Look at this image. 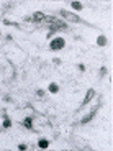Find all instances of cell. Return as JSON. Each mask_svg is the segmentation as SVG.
<instances>
[{
	"mask_svg": "<svg viewBox=\"0 0 113 151\" xmlns=\"http://www.w3.org/2000/svg\"><path fill=\"white\" fill-rule=\"evenodd\" d=\"M64 46H66V40H64L62 36H56L49 41V49L51 51H61Z\"/></svg>",
	"mask_w": 113,
	"mask_h": 151,
	"instance_id": "obj_1",
	"label": "cell"
},
{
	"mask_svg": "<svg viewBox=\"0 0 113 151\" xmlns=\"http://www.w3.org/2000/svg\"><path fill=\"white\" fill-rule=\"evenodd\" d=\"M61 17L66 18V20L71 21V23H79L80 21V17H77V15L72 13V12H67V10H61Z\"/></svg>",
	"mask_w": 113,
	"mask_h": 151,
	"instance_id": "obj_2",
	"label": "cell"
},
{
	"mask_svg": "<svg viewBox=\"0 0 113 151\" xmlns=\"http://www.w3.org/2000/svg\"><path fill=\"white\" fill-rule=\"evenodd\" d=\"M44 18H46V15L43 12H34L31 17L26 18V21H34V23H41V21H44Z\"/></svg>",
	"mask_w": 113,
	"mask_h": 151,
	"instance_id": "obj_3",
	"label": "cell"
},
{
	"mask_svg": "<svg viewBox=\"0 0 113 151\" xmlns=\"http://www.w3.org/2000/svg\"><path fill=\"white\" fill-rule=\"evenodd\" d=\"M97 110H98V105H97V107H95V109H93L90 113H88V115H85V117L82 118V120H80V123H82V125H87L88 122H92V118L97 115Z\"/></svg>",
	"mask_w": 113,
	"mask_h": 151,
	"instance_id": "obj_4",
	"label": "cell"
},
{
	"mask_svg": "<svg viewBox=\"0 0 113 151\" xmlns=\"http://www.w3.org/2000/svg\"><path fill=\"white\" fill-rule=\"evenodd\" d=\"M93 97H95V90H93V89H88L87 94H85V97H84V102H82V105L90 104V102L93 100Z\"/></svg>",
	"mask_w": 113,
	"mask_h": 151,
	"instance_id": "obj_5",
	"label": "cell"
},
{
	"mask_svg": "<svg viewBox=\"0 0 113 151\" xmlns=\"http://www.w3.org/2000/svg\"><path fill=\"white\" fill-rule=\"evenodd\" d=\"M38 148H39V150H48V148H49V140L48 138H39L38 140Z\"/></svg>",
	"mask_w": 113,
	"mask_h": 151,
	"instance_id": "obj_6",
	"label": "cell"
},
{
	"mask_svg": "<svg viewBox=\"0 0 113 151\" xmlns=\"http://www.w3.org/2000/svg\"><path fill=\"white\" fill-rule=\"evenodd\" d=\"M21 123H23V126H25V128H28V130H33V117H26Z\"/></svg>",
	"mask_w": 113,
	"mask_h": 151,
	"instance_id": "obj_7",
	"label": "cell"
},
{
	"mask_svg": "<svg viewBox=\"0 0 113 151\" xmlns=\"http://www.w3.org/2000/svg\"><path fill=\"white\" fill-rule=\"evenodd\" d=\"M48 90H49L51 94H58L59 92V85L56 84V82H51V84L48 85Z\"/></svg>",
	"mask_w": 113,
	"mask_h": 151,
	"instance_id": "obj_8",
	"label": "cell"
},
{
	"mask_svg": "<svg viewBox=\"0 0 113 151\" xmlns=\"http://www.w3.org/2000/svg\"><path fill=\"white\" fill-rule=\"evenodd\" d=\"M10 126H12V120H10V118L7 117V115H4V122H2V128H5V130H7V128H10Z\"/></svg>",
	"mask_w": 113,
	"mask_h": 151,
	"instance_id": "obj_9",
	"label": "cell"
},
{
	"mask_svg": "<svg viewBox=\"0 0 113 151\" xmlns=\"http://www.w3.org/2000/svg\"><path fill=\"white\" fill-rule=\"evenodd\" d=\"M107 43H108V41H107V38H105L103 35H100V36L97 38V44H98V46L103 48V46H107Z\"/></svg>",
	"mask_w": 113,
	"mask_h": 151,
	"instance_id": "obj_10",
	"label": "cell"
},
{
	"mask_svg": "<svg viewBox=\"0 0 113 151\" xmlns=\"http://www.w3.org/2000/svg\"><path fill=\"white\" fill-rule=\"evenodd\" d=\"M71 7L74 10H77V12H80V10L84 8V5H82V2H71Z\"/></svg>",
	"mask_w": 113,
	"mask_h": 151,
	"instance_id": "obj_11",
	"label": "cell"
},
{
	"mask_svg": "<svg viewBox=\"0 0 113 151\" xmlns=\"http://www.w3.org/2000/svg\"><path fill=\"white\" fill-rule=\"evenodd\" d=\"M26 150H28V145H25V143L18 145V151H26Z\"/></svg>",
	"mask_w": 113,
	"mask_h": 151,
	"instance_id": "obj_12",
	"label": "cell"
},
{
	"mask_svg": "<svg viewBox=\"0 0 113 151\" xmlns=\"http://www.w3.org/2000/svg\"><path fill=\"white\" fill-rule=\"evenodd\" d=\"M36 95H38V97H43V95H44V90H41V89H38V90H36Z\"/></svg>",
	"mask_w": 113,
	"mask_h": 151,
	"instance_id": "obj_13",
	"label": "cell"
},
{
	"mask_svg": "<svg viewBox=\"0 0 113 151\" xmlns=\"http://www.w3.org/2000/svg\"><path fill=\"white\" fill-rule=\"evenodd\" d=\"M53 63H54V64H58V66H59V64H61V59H59V58H54V59H53Z\"/></svg>",
	"mask_w": 113,
	"mask_h": 151,
	"instance_id": "obj_14",
	"label": "cell"
},
{
	"mask_svg": "<svg viewBox=\"0 0 113 151\" xmlns=\"http://www.w3.org/2000/svg\"><path fill=\"white\" fill-rule=\"evenodd\" d=\"M105 74H107V67H102V69H100V76H105Z\"/></svg>",
	"mask_w": 113,
	"mask_h": 151,
	"instance_id": "obj_15",
	"label": "cell"
},
{
	"mask_svg": "<svg viewBox=\"0 0 113 151\" xmlns=\"http://www.w3.org/2000/svg\"><path fill=\"white\" fill-rule=\"evenodd\" d=\"M79 71H82V72L85 71V66H84V64H79Z\"/></svg>",
	"mask_w": 113,
	"mask_h": 151,
	"instance_id": "obj_16",
	"label": "cell"
},
{
	"mask_svg": "<svg viewBox=\"0 0 113 151\" xmlns=\"http://www.w3.org/2000/svg\"><path fill=\"white\" fill-rule=\"evenodd\" d=\"M0 38H2V31H0Z\"/></svg>",
	"mask_w": 113,
	"mask_h": 151,
	"instance_id": "obj_17",
	"label": "cell"
}]
</instances>
